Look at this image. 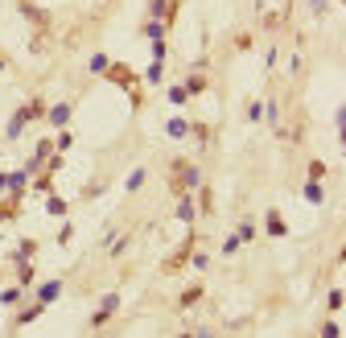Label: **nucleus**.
<instances>
[{"label":"nucleus","instance_id":"nucleus-1","mask_svg":"<svg viewBox=\"0 0 346 338\" xmlns=\"http://www.w3.org/2000/svg\"><path fill=\"white\" fill-rule=\"evenodd\" d=\"M66 116H70V107L58 103V107H54V124H66Z\"/></svg>","mask_w":346,"mask_h":338},{"label":"nucleus","instance_id":"nucleus-2","mask_svg":"<svg viewBox=\"0 0 346 338\" xmlns=\"http://www.w3.org/2000/svg\"><path fill=\"white\" fill-rule=\"evenodd\" d=\"M305 198H309V202H322V186H313V181H309V186H305Z\"/></svg>","mask_w":346,"mask_h":338},{"label":"nucleus","instance_id":"nucleus-3","mask_svg":"<svg viewBox=\"0 0 346 338\" xmlns=\"http://www.w3.org/2000/svg\"><path fill=\"white\" fill-rule=\"evenodd\" d=\"M169 136H185V120H169Z\"/></svg>","mask_w":346,"mask_h":338},{"label":"nucleus","instance_id":"nucleus-4","mask_svg":"<svg viewBox=\"0 0 346 338\" xmlns=\"http://www.w3.org/2000/svg\"><path fill=\"white\" fill-rule=\"evenodd\" d=\"M54 297H58V281H50V285L42 289V301H54Z\"/></svg>","mask_w":346,"mask_h":338},{"label":"nucleus","instance_id":"nucleus-5","mask_svg":"<svg viewBox=\"0 0 346 338\" xmlns=\"http://www.w3.org/2000/svg\"><path fill=\"white\" fill-rule=\"evenodd\" d=\"M268 231H272V235H285V223H280L276 214H272V219H268Z\"/></svg>","mask_w":346,"mask_h":338}]
</instances>
